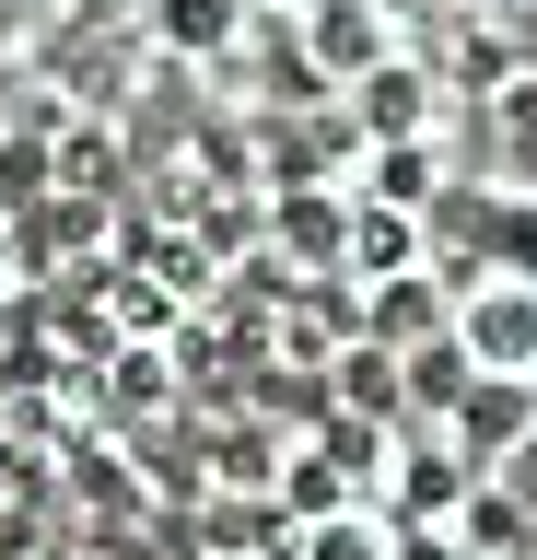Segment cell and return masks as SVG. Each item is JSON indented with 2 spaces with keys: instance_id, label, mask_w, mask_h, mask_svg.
I'll return each instance as SVG.
<instances>
[{
  "instance_id": "5b68a950",
  "label": "cell",
  "mask_w": 537,
  "mask_h": 560,
  "mask_svg": "<svg viewBox=\"0 0 537 560\" xmlns=\"http://www.w3.org/2000/svg\"><path fill=\"white\" fill-rule=\"evenodd\" d=\"M164 35H176V47H222L234 12H222V0H164Z\"/></svg>"
},
{
  "instance_id": "3957f363",
  "label": "cell",
  "mask_w": 537,
  "mask_h": 560,
  "mask_svg": "<svg viewBox=\"0 0 537 560\" xmlns=\"http://www.w3.org/2000/svg\"><path fill=\"white\" fill-rule=\"evenodd\" d=\"M304 560H386V525L374 514H316L304 525Z\"/></svg>"
},
{
  "instance_id": "6da1fadb",
  "label": "cell",
  "mask_w": 537,
  "mask_h": 560,
  "mask_svg": "<svg viewBox=\"0 0 537 560\" xmlns=\"http://www.w3.org/2000/svg\"><path fill=\"white\" fill-rule=\"evenodd\" d=\"M456 362L491 385L537 374V269H467L456 280Z\"/></svg>"
},
{
  "instance_id": "277c9868",
  "label": "cell",
  "mask_w": 537,
  "mask_h": 560,
  "mask_svg": "<svg viewBox=\"0 0 537 560\" xmlns=\"http://www.w3.org/2000/svg\"><path fill=\"white\" fill-rule=\"evenodd\" d=\"M24 292H36V245H24V210L0 199V327L24 315Z\"/></svg>"
},
{
  "instance_id": "7a4b0ae2",
  "label": "cell",
  "mask_w": 537,
  "mask_h": 560,
  "mask_svg": "<svg viewBox=\"0 0 537 560\" xmlns=\"http://www.w3.org/2000/svg\"><path fill=\"white\" fill-rule=\"evenodd\" d=\"M304 47H316L327 70H351V82H374V70H397V59H386V24H374L362 0H304Z\"/></svg>"
}]
</instances>
